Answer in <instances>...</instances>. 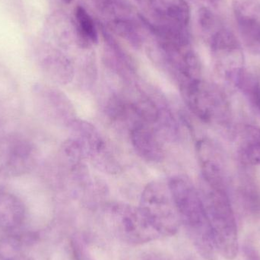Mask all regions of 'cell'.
<instances>
[{
	"mask_svg": "<svg viewBox=\"0 0 260 260\" xmlns=\"http://www.w3.org/2000/svg\"><path fill=\"white\" fill-rule=\"evenodd\" d=\"M168 183L180 224L192 245L204 259L215 260L216 247L200 190L185 176H174Z\"/></svg>",
	"mask_w": 260,
	"mask_h": 260,
	"instance_id": "1",
	"label": "cell"
},
{
	"mask_svg": "<svg viewBox=\"0 0 260 260\" xmlns=\"http://www.w3.org/2000/svg\"><path fill=\"white\" fill-rule=\"evenodd\" d=\"M200 192L217 253L226 259H235L239 251L238 226L228 190L214 189L203 183Z\"/></svg>",
	"mask_w": 260,
	"mask_h": 260,
	"instance_id": "2",
	"label": "cell"
},
{
	"mask_svg": "<svg viewBox=\"0 0 260 260\" xmlns=\"http://www.w3.org/2000/svg\"><path fill=\"white\" fill-rule=\"evenodd\" d=\"M139 208L160 238L173 236L181 226L168 183L154 180L148 183L142 191Z\"/></svg>",
	"mask_w": 260,
	"mask_h": 260,
	"instance_id": "3",
	"label": "cell"
},
{
	"mask_svg": "<svg viewBox=\"0 0 260 260\" xmlns=\"http://www.w3.org/2000/svg\"><path fill=\"white\" fill-rule=\"evenodd\" d=\"M180 92L189 111L206 123H224L229 108L223 93L203 79L180 85Z\"/></svg>",
	"mask_w": 260,
	"mask_h": 260,
	"instance_id": "4",
	"label": "cell"
},
{
	"mask_svg": "<svg viewBox=\"0 0 260 260\" xmlns=\"http://www.w3.org/2000/svg\"><path fill=\"white\" fill-rule=\"evenodd\" d=\"M105 215L113 233L129 245H141L160 238L139 207L112 203L107 206Z\"/></svg>",
	"mask_w": 260,
	"mask_h": 260,
	"instance_id": "5",
	"label": "cell"
},
{
	"mask_svg": "<svg viewBox=\"0 0 260 260\" xmlns=\"http://www.w3.org/2000/svg\"><path fill=\"white\" fill-rule=\"evenodd\" d=\"M72 138L79 144L85 160H89L99 171L117 174L122 166L117 154L94 125L76 119L70 126Z\"/></svg>",
	"mask_w": 260,
	"mask_h": 260,
	"instance_id": "6",
	"label": "cell"
},
{
	"mask_svg": "<svg viewBox=\"0 0 260 260\" xmlns=\"http://www.w3.org/2000/svg\"><path fill=\"white\" fill-rule=\"evenodd\" d=\"M142 24L157 28L188 30L190 8L186 0H136Z\"/></svg>",
	"mask_w": 260,
	"mask_h": 260,
	"instance_id": "7",
	"label": "cell"
},
{
	"mask_svg": "<svg viewBox=\"0 0 260 260\" xmlns=\"http://www.w3.org/2000/svg\"><path fill=\"white\" fill-rule=\"evenodd\" d=\"M106 25L135 48L143 44L142 23L125 0H92Z\"/></svg>",
	"mask_w": 260,
	"mask_h": 260,
	"instance_id": "8",
	"label": "cell"
},
{
	"mask_svg": "<svg viewBox=\"0 0 260 260\" xmlns=\"http://www.w3.org/2000/svg\"><path fill=\"white\" fill-rule=\"evenodd\" d=\"M208 38L218 73L235 85L245 69L244 53L239 41L232 31L222 27Z\"/></svg>",
	"mask_w": 260,
	"mask_h": 260,
	"instance_id": "9",
	"label": "cell"
},
{
	"mask_svg": "<svg viewBox=\"0 0 260 260\" xmlns=\"http://www.w3.org/2000/svg\"><path fill=\"white\" fill-rule=\"evenodd\" d=\"M32 92L37 106L48 118L68 127L77 119L70 99L58 88L37 83L32 88Z\"/></svg>",
	"mask_w": 260,
	"mask_h": 260,
	"instance_id": "10",
	"label": "cell"
},
{
	"mask_svg": "<svg viewBox=\"0 0 260 260\" xmlns=\"http://www.w3.org/2000/svg\"><path fill=\"white\" fill-rule=\"evenodd\" d=\"M197 154L203 183L214 189L227 190V169L218 145L207 138L201 139L197 143Z\"/></svg>",
	"mask_w": 260,
	"mask_h": 260,
	"instance_id": "11",
	"label": "cell"
},
{
	"mask_svg": "<svg viewBox=\"0 0 260 260\" xmlns=\"http://www.w3.org/2000/svg\"><path fill=\"white\" fill-rule=\"evenodd\" d=\"M37 59L44 76L53 83L66 85L74 79L75 67L72 59L47 41L38 47Z\"/></svg>",
	"mask_w": 260,
	"mask_h": 260,
	"instance_id": "12",
	"label": "cell"
},
{
	"mask_svg": "<svg viewBox=\"0 0 260 260\" xmlns=\"http://www.w3.org/2000/svg\"><path fill=\"white\" fill-rule=\"evenodd\" d=\"M129 137L136 154L145 161L158 164L165 159L162 137L154 126L142 121L130 125Z\"/></svg>",
	"mask_w": 260,
	"mask_h": 260,
	"instance_id": "13",
	"label": "cell"
},
{
	"mask_svg": "<svg viewBox=\"0 0 260 260\" xmlns=\"http://www.w3.org/2000/svg\"><path fill=\"white\" fill-rule=\"evenodd\" d=\"M102 38L105 43V56L108 67L124 79H129L136 74V62L127 51L116 38L101 25Z\"/></svg>",
	"mask_w": 260,
	"mask_h": 260,
	"instance_id": "14",
	"label": "cell"
},
{
	"mask_svg": "<svg viewBox=\"0 0 260 260\" xmlns=\"http://www.w3.org/2000/svg\"><path fill=\"white\" fill-rule=\"evenodd\" d=\"M25 207L21 200L10 192H0V228L14 230L24 222Z\"/></svg>",
	"mask_w": 260,
	"mask_h": 260,
	"instance_id": "15",
	"label": "cell"
},
{
	"mask_svg": "<svg viewBox=\"0 0 260 260\" xmlns=\"http://www.w3.org/2000/svg\"><path fill=\"white\" fill-rule=\"evenodd\" d=\"M238 155L244 165H260V128L253 125L244 127L241 135Z\"/></svg>",
	"mask_w": 260,
	"mask_h": 260,
	"instance_id": "16",
	"label": "cell"
},
{
	"mask_svg": "<svg viewBox=\"0 0 260 260\" xmlns=\"http://www.w3.org/2000/svg\"><path fill=\"white\" fill-rule=\"evenodd\" d=\"M75 30L81 47L88 48L99 42V31L94 20L85 8L76 6L74 12Z\"/></svg>",
	"mask_w": 260,
	"mask_h": 260,
	"instance_id": "17",
	"label": "cell"
},
{
	"mask_svg": "<svg viewBox=\"0 0 260 260\" xmlns=\"http://www.w3.org/2000/svg\"><path fill=\"white\" fill-rule=\"evenodd\" d=\"M235 85L242 92L260 120V72L244 69Z\"/></svg>",
	"mask_w": 260,
	"mask_h": 260,
	"instance_id": "18",
	"label": "cell"
},
{
	"mask_svg": "<svg viewBox=\"0 0 260 260\" xmlns=\"http://www.w3.org/2000/svg\"><path fill=\"white\" fill-rule=\"evenodd\" d=\"M34 154L33 146L29 142L18 141L10 148L8 167L17 174L29 171L33 165Z\"/></svg>",
	"mask_w": 260,
	"mask_h": 260,
	"instance_id": "19",
	"label": "cell"
},
{
	"mask_svg": "<svg viewBox=\"0 0 260 260\" xmlns=\"http://www.w3.org/2000/svg\"><path fill=\"white\" fill-rule=\"evenodd\" d=\"M240 197L243 206L250 215H260V192L256 187L247 183L240 190Z\"/></svg>",
	"mask_w": 260,
	"mask_h": 260,
	"instance_id": "20",
	"label": "cell"
},
{
	"mask_svg": "<svg viewBox=\"0 0 260 260\" xmlns=\"http://www.w3.org/2000/svg\"><path fill=\"white\" fill-rule=\"evenodd\" d=\"M198 20L200 28L208 38L220 27L216 17L208 8L203 7L199 10Z\"/></svg>",
	"mask_w": 260,
	"mask_h": 260,
	"instance_id": "21",
	"label": "cell"
},
{
	"mask_svg": "<svg viewBox=\"0 0 260 260\" xmlns=\"http://www.w3.org/2000/svg\"><path fill=\"white\" fill-rule=\"evenodd\" d=\"M11 15L20 22H23L25 18L23 0H1Z\"/></svg>",
	"mask_w": 260,
	"mask_h": 260,
	"instance_id": "22",
	"label": "cell"
},
{
	"mask_svg": "<svg viewBox=\"0 0 260 260\" xmlns=\"http://www.w3.org/2000/svg\"><path fill=\"white\" fill-rule=\"evenodd\" d=\"M81 241L76 238L72 241V248L73 254L77 260H93L91 256L88 254L86 248Z\"/></svg>",
	"mask_w": 260,
	"mask_h": 260,
	"instance_id": "23",
	"label": "cell"
},
{
	"mask_svg": "<svg viewBox=\"0 0 260 260\" xmlns=\"http://www.w3.org/2000/svg\"><path fill=\"white\" fill-rule=\"evenodd\" d=\"M0 260H35L33 258L22 254V253H13L12 254H0Z\"/></svg>",
	"mask_w": 260,
	"mask_h": 260,
	"instance_id": "24",
	"label": "cell"
},
{
	"mask_svg": "<svg viewBox=\"0 0 260 260\" xmlns=\"http://www.w3.org/2000/svg\"><path fill=\"white\" fill-rule=\"evenodd\" d=\"M142 260H169L166 256L157 253H148L143 256Z\"/></svg>",
	"mask_w": 260,
	"mask_h": 260,
	"instance_id": "25",
	"label": "cell"
},
{
	"mask_svg": "<svg viewBox=\"0 0 260 260\" xmlns=\"http://www.w3.org/2000/svg\"><path fill=\"white\" fill-rule=\"evenodd\" d=\"M62 1H63L64 3H67V4H70V3H72L73 0H62Z\"/></svg>",
	"mask_w": 260,
	"mask_h": 260,
	"instance_id": "26",
	"label": "cell"
}]
</instances>
